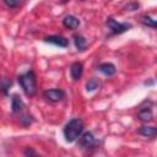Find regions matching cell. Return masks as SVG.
<instances>
[{"label":"cell","instance_id":"5bb4252c","mask_svg":"<svg viewBox=\"0 0 157 157\" xmlns=\"http://www.w3.org/2000/svg\"><path fill=\"white\" fill-rule=\"evenodd\" d=\"M20 114V118H18V121H20V124L22 125V126H29L33 121H34V118H33V115L32 114H29V113H18Z\"/></svg>","mask_w":157,"mask_h":157},{"label":"cell","instance_id":"2e32d148","mask_svg":"<svg viewBox=\"0 0 157 157\" xmlns=\"http://www.w3.org/2000/svg\"><path fill=\"white\" fill-rule=\"evenodd\" d=\"M141 23L147 26V27H151V28H156V26H157L156 25V20L153 17L148 16V15H144L141 17Z\"/></svg>","mask_w":157,"mask_h":157},{"label":"cell","instance_id":"ac0fdd59","mask_svg":"<svg viewBox=\"0 0 157 157\" xmlns=\"http://www.w3.org/2000/svg\"><path fill=\"white\" fill-rule=\"evenodd\" d=\"M2 1H4V4H5L7 7H10V9H15V7L20 6V5L22 4L23 0H2Z\"/></svg>","mask_w":157,"mask_h":157},{"label":"cell","instance_id":"277c9868","mask_svg":"<svg viewBox=\"0 0 157 157\" xmlns=\"http://www.w3.org/2000/svg\"><path fill=\"white\" fill-rule=\"evenodd\" d=\"M97 139L94 137V135L91 132V131H86V132H82L78 137V145L81 146V148L83 150H92V148H96L97 146Z\"/></svg>","mask_w":157,"mask_h":157},{"label":"cell","instance_id":"7a4b0ae2","mask_svg":"<svg viewBox=\"0 0 157 157\" xmlns=\"http://www.w3.org/2000/svg\"><path fill=\"white\" fill-rule=\"evenodd\" d=\"M83 129H85V124L80 118L71 119L70 121L66 123V125L64 126V130H63L65 141L66 142L76 141L80 137V135L83 132Z\"/></svg>","mask_w":157,"mask_h":157},{"label":"cell","instance_id":"9a60e30c","mask_svg":"<svg viewBox=\"0 0 157 157\" xmlns=\"http://www.w3.org/2000/svg\"><path fill=\"white\" fill-rule=\"evenodd\" d=\"M11 85H12V81L11 80H9L6 77H1L0 78V91L4 94H7V91L11 87Z\"/></svg>","mask_w":157,"mask_h":157},{"label":"cell","instance_id":"8992f818","mask_svg":"<svg viewBox=\"0 0 157 157\" xmlns=\"http://www.w3.org/2000/svg\"><path fill=\"white\" fill-rule=\"evenodd\" d=\"M137 119L144 121V123H148L153 120V113H152V102L150 103V105L147 107H141L137 112Z\"/></svg>","mask_w":157,"mask_h":157},{"label":"cell","instance_id":"5b68a950","mask_svg":"<svg viewBox=\"0 0 157 157\" xmlns=\"http://www.w3.org/2000/svg\"><path fill=\"white\" fill-rule=\"evenodd\" d=\"M43 97L50 103H58L65 98V92L60 88H50L43 92Z\"/></svg>","mask_w":157,"mask_h":157},{"label":"cell","instance_id":"30bf717a","mask_svg":"<svg viewBox=\"0 0 157 157\" xmlns=\"http://www.w3.org/2000/svg\"><path fill=\"white\" fill-rule=\"evenodd\" d=\"M63 25H64V27H66L69 29H76L80 26V20L77 17L72 16V15H67V16L64 17Z\"/></svg>","mask_w":157,"mask_h":157},{"label":"cell","instance_id":"9c48e42d","mask_svg":"<svg viewBox=\"0 0 157 157\" xmlns=\"http://www.w3.org/2000/svg\"><path fill=\"white\" fill-rule=\"evenodd\" d=\"M25 109V102L22 101V98L18 94H12L11 98V110L13 114H18L21 112H23Z\"/></svg>","mask_w":157,"mask_h":157},{"label":"cell","instance_id":"7402d4cb","mask_svg":"<svg viewBox=\"0 0 157 157\" xmlns=\"http://www.w3.org/2000/svg\"><path fill=\"white\" fill-rule=\"evenodd\" d=\"M81 1H83V0H81Z\"/></svg>","mask_w":157,"mask_h":157},{"label":"cell","instance_id":"e0dca14e","mask_svg":"<svg viewBox=\"0 0 157 157\" xmlns=\"http://www.w3.org/2000/svg\"><path fill=\"white\" fill-rule=\"evenodd\" d=\"M99 87V81L97 78H90L86 83V91L87 92H93L94 90H97Z\"/></svg>","mask_w":157,"mask_h":157},{"label":"cell","instance_id":"6da1fadb","mask_svg":"<svg viewBox=\"0 0 157 157\" xmlns=\"http://www.w3.org/2000/svg\"><path fill=\"white\" fill-rule=\"evenodd\" d=\"M17 81L27 97H33L37 93V77L33 70H28L18 75Z\"/></svg>","mask_w":157,"mask_h":157},{"label":"cell","instance_id":"ba28073f","mask_svg":"<svg viewBox=\"0 0 157 157\" xmlns=\"http://www.w3.org/2000/svg\"><path fill=\"white\" fill-rule=\"evenodd\" d=\"M83 74V65L80 61H75L70 66V76L74 81H78Z\"/></svg>","mask_w":157,"mask_h":157},{"label":"cell","instance_id":"3957f363","mask_svg":"<svg viewBox=\"0 0 157 157\" xmlns=\"http://www.w3.org/2000/svg\"><path fill=\"white\" fill-rule=\"evenodd\" d=\"M105 25L107 27L109 28L110 31V34L115 36V34H121L126 31H129L132 25L131 23H128V22H118L117 20H114L113 17H108L107 21H105Z\"/></svg>","mask_w":157,"mask_h":157},{"label":"cell","instance_id":"4fadbf2b","mask_svg":"<svg viewBox=\"0 0 157 157\" xmlns=\"http://www.w3.org/2000/svg\"><path fill=\"white\" fill-rule=\"evenodd\" d=\"M74 43H75V47L77 48V50H80V52H83L87 48V40L81 34H75L74 36Z\"/></svg>","mask_w":157,"mask_h":157},{"label":"cell","instance_id":"ffe728a7","mask_svg":"<svg viewBox=\"0 0 157 157\" xmlns=\"http://www.w3.org/2000/svg\"><path fill=\"white\" fill-rule=\"evenodd\" d=\"M23 153H25L26 156H36V155H37V152H36L33 148H31V147H27Z\"/></svg>","mask_w":157,"mask_h":157},{"label":"cell","instance_id":"52a82bcc","mask_svg":"<svg viewBox=\"0 0 157 157\" xmlns=\"http://www.w3.org/2000/svg\"><path fill=\"white\" fill-rule=\"evenodd\" d=\"M44 42L45 43H50V44H54L56 47H61V48H66L69 45V39L63 37V36H59V34H54V36H48L44 38Z\"/></svg>","mask_w":157,"mask_h":157},{"label":"cell","instance_id":"d6986e66","mask_svg":"<svg viewBox=\"0 0 157 157\" xmlns=\"http://www.w3.org/2000/svg\"><path fill=\"white\" fill-rule=\"evenodd\" d=\"M137 7H139V4L137 2H132V4H128L124 9L126 11H135V10H137Z\"/></svg>","mask_w":157,"mask_h":157},{"label":"cell","instance_id":"7c38bea8","mask_svg":"<svg viewBox=\"0 0 157 157\" xmlns=\"http://www.w3.org/2000/svg\"><path fill=\"white\" fill-rule=\"evenodd\" d=\"M137 134L145 136V137H150V139H153L156 137L157 135V129L155 126H148V125H144L141 126L139 130H137Z\"/></svg>","mask_w":157,"mask_h":157},{"label":"cell","instance_id":"44dd1931","mask_svg":"<svg viewBox=\"0 0 157 157\" xmlns=\"http://www.w3.org/2000/svg\"><path fill=\"white\" fill-rule=\"evenodd\" d=\"M58 1H59L60 4H65V2H67L69 0H58Z\"/></svg>","mask_w":157,"mask_h":157},{"label":"cell","instance_id":"8fae6325","mask_svg":"<svg viewBox=\"0 0 157 157\" xmlns=\"http://www.w3.org/2000/svg\"><path fill=\"white\" fill-rule=\"evenodd\" d=\"M98 71H101L103 75H105V76H113V75H115V72H117V67H115V65H113V64H110V63H103V64H101V65H98Z\"/></svg>","mask_w":157,"mask_h":157}]
</instances>
